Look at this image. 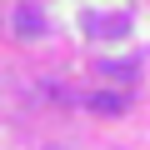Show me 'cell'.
Segmentation results:
<instances>
[{"label": "cell", "mask_w": 150, "mask_h": 150, "mask_svg": "<svg viewBox=\"0 0 150 150\" xmlns=\"http://www.w3.org/2000/svg\"><path fill=\"white\" fill-rule=\"evenodd\" d=\"M90 105L105 110V115H115V110H125V95H90Z\"/></svg>", "instance_id": "obj_1"}]
</instances>
